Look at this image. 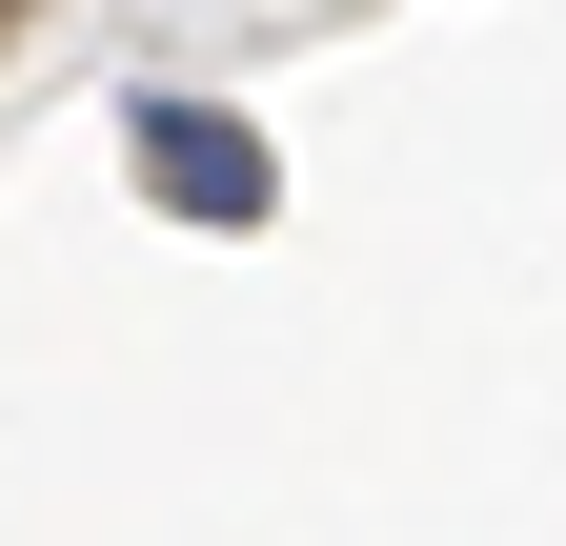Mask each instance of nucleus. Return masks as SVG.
<instances>
[{"mask_svg":"<svg viewBox=\"0 0 566 546\" xmlns=\"http://www.w3.org/2000/svg\"><path fill=\"white\" fill-rule=\"evenodd\" d=\"M142 182H163L182 223H263V143L202 122V102H142Z\"/></svg>","mask_w":566,"mask_h":546,"instance_id":"1","label":"nucleus"},{"mask_svg":"<svg viewBox=\"0 0 566 546\" xmlns=\"http://www.w3.org/2000/svg\"><path fill=\"white\" fill-rule=\"evenodd\" d=\"M0 21H21V0H0Z\"/></svg>","mask_w":566,"mask_h":546,"instance_id":"2","label":"nucleus"}]
</instances>
